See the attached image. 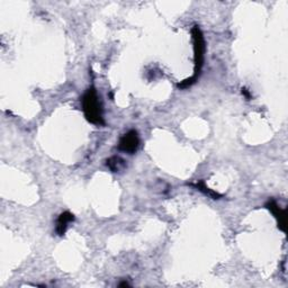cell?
Masks as SVG:
<instances>
[{
    "mask_svg": "<svg viewBox=\"0 0 288 288\" xmlns=\"http://www.w3.org/2000/svg\"><path fill=\"white\" fill-rule=\"evenodd\" d=\"M192 186H194L195 188H197L199 192H202V193H204L205 195H207V196H210V197H212L213 199H219V198H221L222 197V195H220V194H218L216 192H214V190H212V189H210L208 187H206V185H205V183H204V181H197L196 184H192Z\"/></svg>",
    "mask_w": 288,
    "mask_h": 288,
    "instance_id": "7",
    "label": "cell"
},
{
    "mask_svg": "<svg viewBox=\"0 0 288 288\" xmlns=\"http://www.w3.org/2000/svg\"><path fill=\"white\" fill-rule=\"evenodd\" d=\"M266 207H267L268 210L273 213L275 219L277 220L278 228L281 229L282 231L285 232L286 231V211L282 210L274 199H270V201L266 204Z\"/></svg>",
    "mask_w": 288,
    "mask_h": 288,
    "instance_id": "4",
    "label": "cell"
},
{
    "mask_svg": "<svg viewBox=\"0 0 288 288\" xmlns=\"http://www.w3.org/2000/svg\"><path fill=\"white\" fill-rule=\"evenodd\" d=\"M241 92H242V95L246 97L247 99H250L251 98V94H250V91L247 89V88H242L241 89Z\"/></svg>",
    "mask_w": 288,
    "mask_h": 288,
    "instance_id": "8",
    "label": "cell"
},
{
    "mask_svg": "<svg viewBox=\"0 0 288 288\" xmlns=\"http://www.w3.org/2000/svg\"><path fill=\"white\" fill-rule=\"evenodd\" d=\"M139 145H140L139 135H137V132L134 130L124 134L118 142V149L123 152L130 154L135 153L137 148H139Z\"/></svg>",
    "mask_w": 288,
    "mask_h": 288,
    "instance_id": "3",
    "label": "cell"
},
{
    "mask_svg": "<svg viewBox=\"0 0 288 288\" xmlns=\"http://www.w3.org/2000/svg\"><path fill=\"white\" fill-rule=\"evenodd\" d=\"M74 219H76L74 218V215L70 212H63L62 214H60L59 219H57L56 221V227H55V232L57 236L63 237L66 232V230H68L69 224L71 222H73Z\"/></svg>",
    "mask_w": 288,
    "mask_h": 288,
    "instance_id": "5",
    "label": "cell"
},
{
    "mask_svg": "<svg viewBox=\"0 0 288 288\" xmlns=\"http://www.w3.org/2000/svg\"><path fill=\"white\" fill-rule=\"evenodd\" d=\"M82 109L88 122L95 125H104L103 107H101L99 97L94 87L88 89L82 97Z\"/></svg>",
    "mask_w": 288,
    "mask_h": 288,
    "instance_id": "1",
    "label": "cell"
},
{
    "mask_svg": "<svg viewBox=\"0 0 288 288\" xmlns=\"http://www.w3.org/2000/svg\"><path fill=\"white\" fill-rule=\"evenodd\" d=\"M192 36L194 42V60H195V72L193 74V80L196 81L197 78L201 73L203 64H204V57H205V39H204L203 33L198 26H194L192 29Z\"/></svg>",
    "mask_w": 288,
    "mask_h": 288,
    "instance_id": "2",
    "label": "cell"
},
{
    "mask_svg": "<svg viewBox=\"0 0 288 288\" xmlns=\"http://www.w3.org/2000/svg\"><path fill=\"white\" fill-rule=\"evenodd\" d=\"M106 166H107L113 172H119L125 168V161H124L122 158L114 156L112 158L107 159V161H106Z\"/></svg>",
    "mask_w": 288,
    "mask_h": 288,
    "instance_id": "6",
    "label": "cell"
}]
</instances>
